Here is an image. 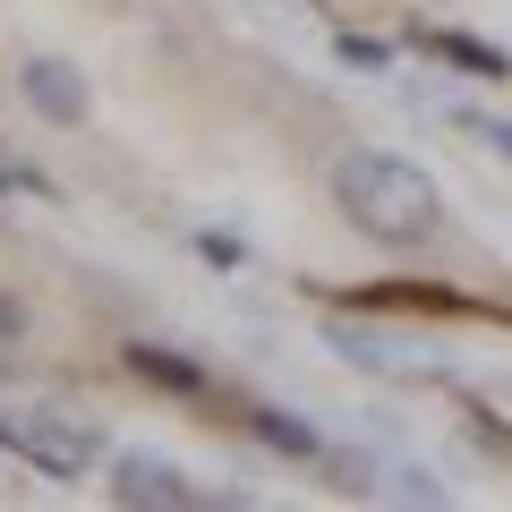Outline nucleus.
Segmentation results:
<instances>
[{
	"label": "nucleus",
	"mask_w": 512,
	"mask_h": 512,
	"mask_svg": "<svg viewBox=\"0 0 512 512\" xmlns=\"http://www.w3.org/2000/svg\"><path fill=\"white\" fill-rule=\"evenodd\" d=\"M197 248H205V256H214V265H248V248H239V239H231V231H205V239H197Z\"/></svg>",
	"instance_id": "9b49d317"
},
{
	"label": "nucleus",
	"mask_w": 512,
	"mask_h": 512,
	"mask_svg": "<svg viewBox=\"0 0 512 512\" xmlns=\"http://www.w3.org/2000/svg\"><path fill=\"white\" fill-rule=\"evenodd\" d=\"M342 60H350V69H384L393 52H384V43H367V35H342Z\"/></svg>",
	"instance_id": "1a4fd4ad"
},
{
	"label": "nucleus",
	"mask_w": 512,
	"mask_h": 512,
	"mask_svg": "<svg viewBox=\"0 0 512 512\" xmlns=\"http://www.w3.org/2000/svg\"><path fill=\"white\" fill-rule=\"evenodd\" d=\"M0 444H9V453L18 461H35L43 478H86L94 470V436L77 419H60V410H0Z\"/></svg>",
	"instance_id": "f03ea898"
},
{
	"label": "nucleus",
	"mask_w": 512,
	"mask_h": 512,
	"mask_svg": "<svg viewBox=\"0 0 512 512\" xmlns=\"http://www.w3.org/2000/svg\"><path fill=\"white\" fill-rule=\"evenodd\" d=\"M18 94H26V103L43 111V120H60V128H77V120H86V111H94L86 77H77L69 60H52V52H35V60H26V69H18Z\"/></svg>",
	"instance_id": "7ed1b4c3"
},
{
	"label": "nucleus",
	"mask_w": 512,
	"mask_h": 512,
	"mask_svg": "<svg viewBox=\"0 0 512 512\" xmlns=\"http://www.w3.org/2000/svg\"><path fill=\"white\" fill-rule=\"evenodd\" d=\"M333 350H342L350 367H393V350H384L376 333H350V325H333Z\"/></svg>",
	"instance_id": "6e6552de"
},
{
	"label": "nucleus",
	"mask_w": 512,
	"mask_h": 512,
	"mask_svg": "<svg viewBox=\"0 0 512 512\" xmlns=\"http://www.w3.org/2000/svg\"><path fill=\"white\" fill-rule=\"evenodd\" d=\"M248 427H256V436H265V444H274V453H299V461L316 453V436H308V427H299V419H282V410H248Z\"/></svg>",
	"instance_id": "0eeeda50"
},
{
	"label": "nucleus",
	"mask_w": 512,
	"mask_h": 512,
	"mask_svg": "<svg viewBox=\"0 0 512 512\" xmlns=\"http://www.w3.org/2000/svg\"><path fill=\"white\" fill-rule=\"evenodd\" d=\"M427 52H436V60H453L461 77H512V60L495 52V43L461 35V26H427Z\"/></svg>",
	"instance_id": "39448f33"
},
{
	"label": "nucleus",
	"mask_w": 512,
	"mask_h": 512,
	"mask_svg": "<svg viewBox=\"0 0 512 512\" xmlns=\"http://www.w3.org/2000/svg\"><path fill=\"white\" fill-rule=\"evenodd\" d=\"M9 342H26V299L0 291V350H9Z\"/></svg>",
	"instance_id": "9d476101"
},
{
	"label": "nucleus",
	"mask_w": 512,
	"mask_h": 512,
	"mask_svg": "<svg viewBox=\"0 0 512 512\" xmlns=\"http://www.w3.org/2000/svg\"><path fill=\"white\" fill-rule=\"evenodd\" d=\"M128 367H137V376H154V384H171V393H214V376H205L197 359H180V350H154V342L128 350Z\"/></svg>",
	"instance_id": "423d86ee"
},
{
	"label": "nucleus",
	"mask_w": 512,
	"mask_h": 512,
	"mask_svg": "<svg viewBox=\"0 0 512 512\" xmlns=\"http://www.w3.org/2000/svg\"><path fill=\"white\" fill-rule=\"evenodd\" d=\"M470 128H478V137H487L495 154H512V120H470Z\"/></svg>",
	"instance_id": "f8f14e48"
},
{
	"label": "nucleus",
	"mask_w": 512,
	"mask_h": 512,
	"mask_svg": "<svg viewBox=\"0 0 512 512\" xmlns=\"http://www.w3.org/2000/svg\"><path fill=\"white\" fill-rule=\"evenodd\" d=\"M333 205L359 222L367 239H393V248H419L444 231V197L419 163L402 154H342L333 163Z\"/></svg>",
	"instance_id": "f257e3e1"
},
{
	"label": "nucleus",
	"mask_w": 512,
	"mask_h": 512,
	"mask_svg": "<svg viewBox=\"0 0 512 512\" xmlns=\"http://www.w3.org/2000/svg\"><path fill=\"white\" fill-rule=\"evenodd\" d=\"M111 504H128V512H146V504H188V478L171 470V461L128 453V461H120V478H111Z\"/></svg>",
	"instance_id": "20e7f679"
}]
</instances>
